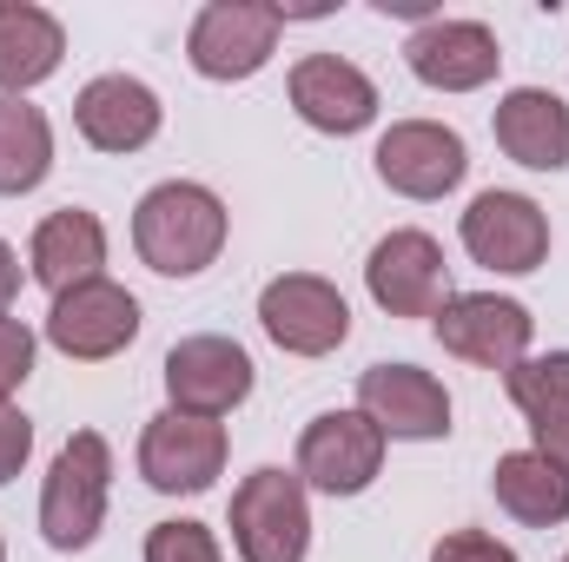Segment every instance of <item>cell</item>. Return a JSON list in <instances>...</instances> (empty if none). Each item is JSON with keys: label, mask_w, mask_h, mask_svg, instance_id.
Wrapping results in <instances>:
<instances>
[{"label": "cell", "mask_w": 569, "mask_h": 562, "mask_svg": "<svg viewBox=\"0 0 569 562\" xmlns=\"http://www.w3.org/2000/svg\"><path fill=\"white\" fill-rule=\"evenodd\" d=\"M133 245L159 279H199L226 252V199L192 179L152 185L133 212Z\"/></svg>", "instance_id": "6da1fadb"}, {"label": "cell", "mask_w": 569, "mask_h": 562, "mask_svg": "<svg viewBox=\"0 0 569 562\" xmlns=\"http://www.w3.org/2000/svg\"><path fill=\"white\" fill-rule=\"evenodd\" d=\"M107 490H113V450L100 430H73L47 470V490H40V536L53 550H87L107 523Z\"/></svg>", "instance_id": "7a4b0ae2"}, {"label": "cell", "mask_w": 569, "mask_h": 562, "mask_svg": "<svg viewBox=\"0 0 569 562\" xmlns=\"http://www.w3.org/2000/svg\"><path fill=\"white\" fill-rule=\"evenodd\" d=\"M232 543L246 562H305L311 550V503L298 470H252L232 490Z\"/></svg>", "instance_id": "3957f363"}, {"label": "cell", "mask_w": 569, "mask_h": 562, "mask_svg": "<svg viewBox=\"0 0 569 562\" xmlns=\"http://www.w3.org/2000/svg\"><path fill=\"white\" fill-rule=\"evenodd\" d=\"M430 331H437V344H443L450 358L510 378V371L530 358V331H537V318H530V304L497 298V291H450L443 311L430 318Z\"/></svg>", "instance_id": "277c9868"}, {"label": "cell", "mask_w": 569, "mask_h": 562, "mask_svg": "<svg viewBox=\"0 0 569 562\" xmlns=\"http://www.w3.org/2000/svg\"><path fill=\"white\" fill-rule=\"evenodd\" d=\"M284 33V7L272 0H206L192 33H186V60L206 80H252Z\"/></svg>", "instance_id": "5b68a950"}, {"label": "cell", "mask_w": 569, "mask_h": 562, "mask_svg": "<svg viewBox=\"0 0 569 562\" xmlns=\"http://www.w3.org/2000/svg\"><path fill=\"white\" fill-rule=\"evenodd\" d=\"M140 338V298L113 279H87L53 298L47 311V344L73 364H107Z\"/></svg>", "instance_id": "8992f818"}, {"label": "cell", "mask_w": 569, "mask_h": 562, "mask_svg": "<svg viewBox=\"0 0 569 562\" xmlns=\"http://www.w3.org/2000/svg\"><path fill=\"white\" fill-rule=\"evenodd\" d=\"M259 324L291 358H331L351 338V304L318 272H284V279H272L259 291Z\"/></svg>", "instance_id": "52a82bcc"}, {"label": "cell", "mask_w": 569, "mask_h": 562, "mask_svg": "<svg viewBox=\"0 0 569 562\" xmlns=\"http://www.w3.org/2000/svg\"><path fill=\"white\" fill-rule=\"evenodd\" d=\"M385 470V430L365 411H325L298 436V476L325 496H358Z\"/></svg>", "instance_id": "ba28073f"}, {"label": "cell", "mask_w": 569, "mask_h": 562, "mask_svg": "<svg viewBox=\"0 0 569 562\" xmlns=\"http://www.w3.org/2000/svg\"><path fill=\"white\" fill-rule=\"evenodd\" d=\"M219 470H226V423L159 411L140 430V476L159 496H199L219 483Z\"/></svg>", "instance_id": "9c48e42d"}, {"label": "cell", "mask_w": 569, "mask_h": 562, "mask_svg": "<svg viewBox=\"0 0 569 562\" xmlns=\"http://www.w3.org/2000/svg\"><path fill=\"white\" fill-rule=\"evenodd\" d=\"M166 398H172V411H186V418H226V411H239L246 398H252V358H246V344H232V338H179L172 351H166Z\"/></svg>", "instance_id": "30bf717a"}, {"label": "cell", "mask_w": 569, "mask_h": 562, "mask_svg": "<svg viewBox=\"0 0 569 562\" xmlns=\"http://www.w3.org/2000/svg\"><path fill=\"white\" fill-rule=\"evenodd\" d=\"M463 252L490 272L523 279L550 259V219L523 192H477L470 212H463Z\"/></svg>", "instance_id": "8fae6325"}, {"label": "cell", "mask_w": 569, "mask_h": 562, "mask_svg": "<svg viewBox=\"0 0 569 562\" xmlns=\"http://www.w3.org/2000/svg\"><path fill=\"white\" fill-rule=\"evenodd\" d=\"M378 179L405 199H443L463 185L470 172V152H463V133L443 127V120H398L385 140H378Z\"/></svg>", "instance_id": "7c38bea8"}, {"label": "cell", "mask_w": 569, "mask_h": 562, "mask_svg": "<svg viewBox=\"0 0 569 562\" xmlns=\"http://www.w3.org/2000/svg\"><path fill=\"white\" fill-rule=\"evenodd\" d=\"M365 284L378 298V311L391 318H437L443 298H450V272H443V245L430 232H391L371 245L365 259Z\"/></svg>", "instance_id": "4fadbf2b"}, {"label": "cell", "mask_w": 569, "mask_h": 562, "mask_svg": "<svg viewBox=\"0 0 569 562\" xmlns=\"http://www.w3.org/2000/svg\"><path fill=\"white\" fill-rule=\"evenodd\" d=\"M358 411L398 443H437L450 436V391L418 364H371L358 378Z\"/></svg>", "instance_id": "5bb4252c"}, {"label": "cell", "mask_w": 569, "mask_h": 562, "mask_svg": "<svg viewBox=\"0 0 569 562\" xmlns=\"http://www.w3.org/2000/svg\"><path fill=\"white\" fill-rule=\"evenodd\" d=\"M405 60H411V73L425 87H437V93H477V87L497 80L503 47H497V33L483 20H443V13H430L425 27L411 33Z\"/></svg>", "instance_id": "9a60e30c"}, {"label": "cell", "mask_w": 569, "mask_h": 562, "mask_svg": "<svg viewBox=\"0 0 569 562\" xmlns=\"http://www.w3.org/2000/svg\"><path fill=\"white\" fill-rule=\"evenodd\" d=\"M291 107L305 127L345 140V133H365L378 120V87L365 80V67H351L338 53H305L291 67Z\"/></svg>", "instance_id": "2e32d148"}, {"label": "cell", "mask_w": 569, "mask_h": 562, "mask_svg": "<svg viewBox=\"0 0 569 562\" xmlns=\"http://www.w3.org/2000/svg\"><path fill=\"white\" fill-rule=\"evenodd\" d=\"M159 120H166L159 93H152L146 80H133V73H100V80H87L80 100H73L80 140L100 145V152H140V145H152L159 140Z\"/></svg>", "instance_id": "e0dca14e"}, {"label": "cell", "mask_w": 569, "mask_h": 562, "mask_svg": "<svg viewBox=\"0 0 569 562\" xmlns=\"http://www.w3.org/2000/svg\"><path fill=\"white\" fill-rule=\"evenodd\" d=\"M490 133H497V145H503L517 165H530V172H563L569 165V107L550 87H517V93H503L497 113H490Z\"/></svg>", "instance_id": "ac0fdd59"}, {"label": "cell", "mask_w": 569, "mask_h": 562, "mask_svg": "<svg viewBox=\"0 0 569 562\" xmlns=\"http://www.w3.org/2000/svg\"><path fill=\"white\" fill-rule=\"evenodd\" d=\"M27 265H33V279L47 284L53 298L73 291V284H87V279H100V265H107V225H100L87 205H60V212H47V219L33 225Z\"/></svg>", "instance_id": "d6986e66"}, {"label": "cell", "mask_w": 569, "mask_h": 562, "mask_svg": "<svg viewBox=\"0 0 569 562\" xmlns=\"http://www.w3.org/2000/svg\"><path fill=\"white\" fill-rule=\"evenodd\" d=\"M60 53H67V27L33 7V0H0V93L20 100L27 87L53 80L60 73Z\"/></svg>", "instance_id": "ffe728a7"}, {"label": "cell", "mask_w": 569, "mask_h": 562, "mask_svg": "<svg viewBox=\"0 0 569 562\" xmlns=\"http://www.w3.org/2000/svg\"><path fill=\"white\" fill-rule=\"evenodd\" d=\"M490 490H497V510H510V516L530 523V530L569 523V470L550 463L543 450H510V456H497Z\"/></svg>", "instance_id": "44dd1931"}, {"label": "cell", "mask_w": 569, "mask_h": 562, "mask_svg": "<svg viewBox=\"0 0 569 562\" xmlns=\"http://www.w3.org/2000/svg\"><path fill=\"white\" fill-rule=\"evenodd\" d=\"M510 404L530 418V436L550 463L569 470V351H550V358H523L510 378Z\"/></svg>", "instance_id": "7402d4cb"}, {"label": "cell", "mask_w": 569, "mask_h": 562, "mask_svg": "<svg viewBox=\"0 0 569 562\" xmlns=\"http://www.w3.org/2000/svg\"><path fill=\"white\" fill-rule=\"evenodd\" d=\"M47 172H53V127H47V113L0 93V192L20 199Z\"/></svg>", "instance_id": "603a6c76"}, {"label": "cell", "mask_w": 569, "mask_h": 562, "mask_svg": "<svg viewBox=\"0 0 569 562\" xmlns=\"http://www.w3.org/2000/svg\"><path fill=\"white\" fill-rule=\"evenodd\" d=\"M146 562H219V536L206 523H159L146 536Z\"/></svg>", "instance_id": "cb8c5ba5"}, {"label": "cell", "mask_w": 569, "mask_h": 562, "mask_svg": "<svg viewBox=\"0 0 569 562\" xmlns=\"http://www.w3.org/2000/svg\"><path fill=\"white\" fill-rule=\"evenodd\" d=\"M33 378V331L20 318H0V404Z\"/></svg>", "instance_id": "d4e9b609"}, {"label": "cell", "mask_w": 569, "mask_h": 562, "mask_svg": "<svg viewBox=\"0 0 569 562\" xmlns=\"http://www.w3.org/2000/svg\"><path fill=\"white\" fill-rule=\"evenodd\" d=\"M430 562H517V550L483 536V530H450V536H437Z\"/></svg>", "instance_id": "484cf974"}, {"label": "cell", "mask_w": 569, "mask_h": 562, "mask_svg": "<svg viewBox=\"0 0 569 562\" xmlns=\"http://www.w3.org/2000/svg\"><path fill=\"white\" fill-rule=\"evenodd\" d=\"M27 450H33V423L20 418L13 404H0V483H13V476H20Z\"/></svg>", "instance_id": "4316f807"}, {"label": "cell", "mask_w": 569, "mask_h": 562, "mask_svg": "<svg viewBox=\"0 0 569 562\" xmlns=\"http://www.w3.org/2000/svg\"><path fill=\"white\" fill-rule=\"evenodd\" d=\"M13 298H20V259H13V245L0 239V318H7Z\"/></svg>", "instance_id": "83f0119b"}, {"label": "cell", "mask_w": 569, "mask_h": 562, "mask_svg": "<svg viewBox=\"0 0 569 562\" xmlns=\"http://www.w3.org/2000/svg\"><path fill=\"white\" fill-rule=\"evenodd\" d=\"M0 562H7V543H0Z\"/></svg>", "instance_id": "f1b7e54d"}, {"label": "cell", "mask_w": 569, "mask_h": 562, "mask_svg": "<svg viewBox=\"0 0 569 562\" xmlns=\"http://www.w3.org/2000/svg\"><path fill=\"white\" fill-rule=\"evenodd\" d=\"M563 562H569V556H563Z\"/></svg>", "instance_id": "f546056e"}]
</instances>
